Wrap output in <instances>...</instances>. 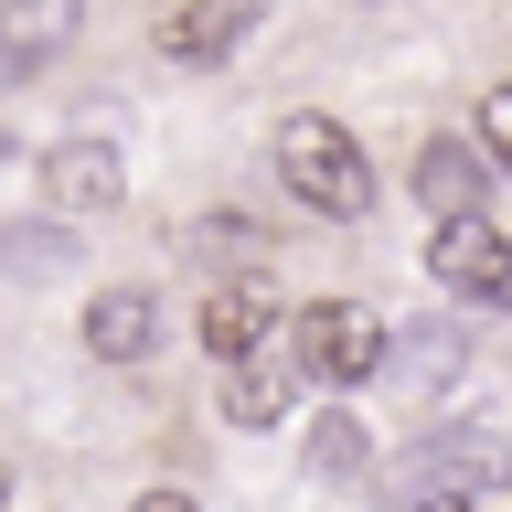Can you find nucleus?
Returning a JSON list of instances; mask_svg holds the SVG:
<instances>
[{
  "mask_svg": "<svg viewBox=\"0 0 512 512\" xmlns=\"http://www.w3.org/2000/svg\"><path fill=\"white\" fill-rule=\"evenodd\" d=\"M267 171H278V192L299 214H320V224H363L374 214V160H363V139H352L342 118H320V107H288L278 118Z\"/></svg>",
  "mask_w": 512,
  "mask_h": 512,
  "instance_id": "f257e3e1",
  "label": "nucleus"
},
{
  "mask_svg": "<svg viewBox=\"0 0 512 512\" xmlns=\"http://www.w3.org/2000/svg\"><path fill=\"white\" fill-rule=\"evenodd\" d=\"M288 374L331 384V395L395 374V331H384V310H363V299H310V310H288Z\"/></svg>",
  "mask_w": 512,
  "mask_h": 512,
  "instance_id": "f03ea898",
  "label": "nucleus"
},
{
  "mask_svg": "<svg viewBox=\"0 0 512 512\" xmlns=\"http://www.w3.org/2000/svg\"><path fill=\"white\" fill-rule=\"evenodd\" d=\"M278 342H288V310H278V288L256 278V267L203 288V352H214L224 374H235V363H267Z\"/></svg>",
  "mask_w": 512,
  "mask_h": 512,
  "instance_id": "7ed1b4c3",
  "label": "nucleus"
},
{
  "mask_svg": "<svg viewBox=\"0 0 512 512\" xmlns=\"http://www.w3.org/2000/svg\"><path fill=\"white\" fill-rule=\"evenodd\" d=\"M491 470H512V459H502V427H438V438H416V459H406V502L459 512Z\"/></svg>",
  "mask_w": 512,
  "mask_h": 512,
  "instance_id": "20e7f679",
  "label": "nucleus"
},
{
  "mask_svg": "<svg viewBox=\"0 0 512 512\" xmlns=\"http://www.w3.org/2000/svg\"><path fill=\"white\" fill-rule=\"evenodd\" d=\"M43 203H54V224H96V214H118L128 203V160H118V139H54L43 150Z\"/></svg>",
  "mask_w": 512,
  "mask_h": 512,
  "instance_id": "39448f33",
  "label": "nucleus"
},
{
  "mask_svg": "<svg viewBox=\"0 0 512 512\" xmlns=\"http://www.w3.org/2000/svg\"><path fill=\"white\" fill-rule=\"evenodd\" d=\"M427 267H438V288H448V299H480V310H502V299H512V235H502L491 214L438 224Z\"/></svg>",
  "mask_w": 512,
  "mask_h": 512,
  "instance_id": "423d86ee",
  "label": "nucleus"
},
{
  "mask_svg": "<svg viewBox=\"0 0 512 512\" xmlns=\"http://www.w3.org/2000/svg\"><path fill=\"white\" fill-rule=\"evenodd\" d=\"M246 32H256V0H160L150 54L160 64H224Z\"/></svg>",
  "mask_w": 512,
  "mask_h": 512,
  "instance_id": "0eeeda50",
  "label": "nucleus"
},
{
  "mask_svg": "<svg viewBox=\"0 0 512 512\" xmlns=\"http://www.w3.org/2000/svg\"><path fill=\"white\" fill-rule=\"evenodd\" d=\"M75 32H86V0H0V96L32 86Z\"/></svg>",
  "mask_w": 512,
  "mask_h": 512,
  "instance_id": "6e6552de",
  "label": "nucleus"
},
{
  "mask_svg": "<svg viewBox=\"0 0 512 512\" xmlns=\"http://www.w3.org/2000/svg\"><path fill=\"white\" fill-rule=\"evenodd\" d=\"M416 203H427L438 224H470L480 203H491V160H480V139H459V128L416 139Z\"/></svg>",
  "mask_w": 512,
  "mask_h": 512,
  "instance_id": "1a4fd4ad",
  "label": "nucleus"
},
{
  "mask_svg": "<svg viewBox=\"0 0 512 512\" xmlns=\"http://www.w3.org/2000/svg\"><path fill=\"white\" fill-rule=\"evenodd\" d=\"M86 352L96 363H150L160 352V299L150 288H96L86 299Z\"/></svg>",
  "mask_w": 512,
  "mask_h": 512,
  "instance_id": "9d476101",
  "label": "nucleus"
},
{
  "mask_svg": "<svg viewBox=\"0 0 512 512\" xmlns=\"http://www.w3.org/2000/svg\"><path fill=\"white\" fill-rule=\"evenodd\" d=\"M288 406H299L288 352H267V363H235V374H224V427H278Z\"/></svg>",
  "mask_w": 512,
  "mask_h": 512,
  "instance_id": "9b49d317",
  "label": "nucleus"
},
{
  "mask_svg": "<svg viewBox=\"0 0 512 512\" xmlns=\"http://www.w3.org/2000/svg\"><path fill=\"white\" fill-rule=\"evenodd\" d=\"M75 267V224H0V278L11 288H54Z\"/></svg>",
  "mask_w": 512,
  "mask_h": 512,
  "instance_id": "f8f14e48",
  "label": "nucleus"
},
{
  "mask_svg": "<svg viewBox=\"0 0 512 512\" xmlns=\"http://www.w3.org/2000/svg\"><path fill=\"white\" fill-rule=\"evenodd\" d=\"M395 374H406V384H459V374H470V331H459V320L395 331Z\"/></svg>",
  "mask_w": 512,
  "mask_h": 512,
  "instance_id": "ddd939ff",
  "label": "nucleus"
},
{
  "mask_svg": "<svg viewBox=\"0 0 512 512\" xmlns=\"http://www.w3.org/2000/svg\"><path fill=\"white\" fill-rule=\"evenodd\" d=\"M299 459H310V480H363V470H374V427L331 406L310 438H299Z\"/></svg>",
  "mask_w": 512,
  "mask_h": 512,
  "instance_id": "4468645a",
  "label": "nucleus"
},
{
  "mask_svg": "<svg viewBox=\"0 0 512 512\" xmlns=\"http://www.w3.org/2000/svg\"><path fill=\"white\" fill-rule=\"evenodd\" d=\"M470 139H480V160H491V171H512V86H480Z\"/></svg>",
  "mask_w": 512,
  "mask_h": 512,
  "instance_id": "2eb2a0df",
  "label": "nucleus"
},
{
  "mask_svg": "<svg viewBox=\"0 0 512 512\" xmlns=\"http://www.w3.org/2000/svg\"><path fill=\"white\" fill-rule=\"evenodd\" d=\"M459 512H512V470H491V480H480V491H470Z\"/></svg>",
  "mask_w": 512,
  "mask_h": 512,
  "instance_id": "dca6fc26",
  "label": "nucleus"
},
{
  "mask_svg": "<svg viewBox=\"0 0 512 512\" xmlns=\"http://www.w3.org/2000/svg\"><path fill=\"white\" fill-rule=\"evenodd\" d=\"M139 512H203L192 491H139Z\"/></svg>",
  "mask_w": 512,
  "mask_h": 512,
  "instance_id": "f3484780",
  "label": "nucleus"
},
{
  "mask_svg": "<svg viewBox=\"0 0 512 512\" xmlns=\"http://www.w3.org/2000/svg\"><path fill=\"white\" fill-rule=\"evenodd\" d=\"M0 502H11V459H0Z\"/></svg>",
  "mask_w": 512,
  "mask_h": 512,
  "instance_id": "a211bd4d",
  "label": "nucleus"
},
{
  "mask_svg": "<svg viewBox=\"0 0 512 512\" xmlns=\"http://www.w3.org/2000/svg\"><path fill=\"white\" fill-rule=\"evenodd\" d=\"M0 171H11V128H0Z\"/></svg>",
  "mask_w": 512,
  "mask_h": 512,
  "instance_id": "6ab92c4d",
  "label": "nucleus"
}]
</instances>
